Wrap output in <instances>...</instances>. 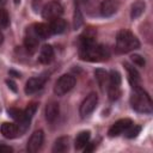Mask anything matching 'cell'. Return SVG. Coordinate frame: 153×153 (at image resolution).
<instances>
[{
	"instance_id": "obj_1",
	"label": "cell",
	"mask_w": 153,
	"mask_h": 153,
	"mask_svg": "<svg viewBox=\"0 0 153 153\" xmlns=\"http://www.w3.org/2000/svg\"><path fill=\"white\" fill-rule=\"evenodd\" d=\"M79 56L84 61L90 62H100L105 61L110 56V50L103 44H97L96 42L88 44H80Z\"/></svg>"
},
{
	"instance_id": "obj_2",
	"label": "cell",
	"mask_w": 153,
	"mask_h": 153,
	"mask_svg": "<svg viewBox=\"0 0 153 153\" xmlns=\"http://www.w3.org/2000/svg\"><path fill=\"white\" fill-rule=\"evenodd\" d=\"M134 92L130 96V104L131 108L137 112L149 114L152 111V100L149 96L142 90L141 86L134 87Z\"/></svg>"
},
{
	"instance_id": "obj_3",
	"label": "cell",
	"mask_w": 153,
	"mask_h": 153,
	"mask_svg": "<svg viewBox=\"0 0 153 153\" xmlns=\"http://www.w3.org/2000/svg\"><path fill=\"white\" fill-rule=\"evenodd\" d=\"M139 39L128 30H121L116 37V49L118 53H129L137 49Z\"/></svg>"
},
{
	"instance_id": "obj_4",
	"label": "cell",
	"mask_w": 153,
	"mask_h": 153,
	"mask_svg": "<svg viewBox=\"0 0 153 153\" xmlns=\"http://www.w3.org/2000/svg\"><path fill=\"white\" fill-rule=\"evenodd\" d=\"M75 85V78L71 74H63L61 75L54 86V92L57 96H63L67 92H69Z\"/></svg>"
},
{
	"instance_id": "obj_5",
	"label": "cell",
	"mask_w": 153,
	"mask_h": 153,
	"mask_svg": "<svg viewBox=\"0 0 153 153\" xmlns=\"http://www.w3.org/2000/svg\"><path fill=\"white\" fill-rule=\"evenodd\" d=\"M62 13H63V7L57 1L48 2L47 5L43 6V10H42L43 18L48 19V20H53L55 18H59V17H61Z\"/></svg>"
},
{
	"instance_id": "obj_6",
	"label": "cell",
	"mask_w": 153,
	"mask_h": 153,
	"mask_svg": "<svg viewBox=\"0 0 153 153\" xmlns=\"http://www.w3.org/2000/svg\"><path fill=\"white\" fill-rule=\"evenodd\" d=\"M98 103V97L96 93H90L81 103L80 105V115L81 117H87L91 112H93V110L96 109Z\"/></svg>"
},
{
	"instance_id": "obj_7",
	"label": "cell",
	"mask_w": 153,
	"mask_h": 153,
	"mask_svg": "<svg viewBox=\"0 0 153 153\" xmlns=\"http://www.w3.org/2000/svg\"><path fill=\"white\" fill-rule=\"evenodd\" d=\"M45 80H47L45 76H35V78L29 79L26 81V85H25V93L26 94H32V93L39 91L44 86Z\"/></svg>"
},
{
	"instance_id": "obj_8",
	"label": "cell",
	"mask_w": 153,
	"mask_h": 153,
	"mask_svg": "<svg viewBox=\"0 0 153 153\" xmlns=\"http://www.w3.org/2000/svg\"><path fill=\"white\" fill-rule=\"evenodd\" d=\"M43 139H44V135H43V131L42 130L33 131V134L30 136V139L27 141V151L31 152V153L37 152L42 147Z\"/></svg>"
},
{
	"instance_id": "obj_9",
	"label": "cell",
	"mask_w": 153,
	"mask_h": 153,
	"mask_svg": "<svg viewBox=\"0 0 153 153\" xmlns=\"http://www.w3.org/2000/svg\"><path fill=\"white\" fill-rule=\"evenodd\" d=\"M131 124V121L129 118H122V120H118L117 122H115L110 129H109V136L111 137H115V136H118L121 134L124 133V130Z\"/></svg>"
},
{
	"instance_id": "obj_10",
	"label": "cell",
	"mask_w": 153,
	"mask_h": 153,
	"mask_svg": "<svg viewBox=\"0 0 153 153\" xmlns=\"http://www.w3.org/2000/svg\"><path fill=\"white\" fill-rule=\"evenodd\" d=\"M120 0H104L100 5V13L103 17H110L117 12Z\"/></svg>"
},
{
	"instance_id": "obj_11",
	"label": "cell",
	"mask_w": 153,
	"mask_h": 153,
	"mask_svg": "<svg viewBox=\"0 0 153 153\" xmlns=\"http://www.w3.org/2000/svg\"><path fill=\"white\" fill-rule=\"evenodd\" d=\"M24 44H25V48H26L27 51L33 53V51L37 49V45H38V37H37L36 33L33 32L32 26H31L30 29H27V31H26V35H25V38H24Z\"/></svg>"
},
{
	"instance_id": "obj_12",
	"label": "cell",
	"mask_w": 153,
	"mask_h": 153,
	"mask_svg": "<svg viewBox=\"0 0 153 153\" xmlns=\"http://www.w3.org/2000/svg\"><path fill=\"white\" fill-rule=\"evenodd\" d=\"M1 134L6 137V139H14L17 137L19 134H20V130H19V127L18 124L16 123H8V122H5L1 124Z\"/></svg>"
},
{
	"instance_id": "obj_13",
	"label": "cell",
	"mask_w": 153,
	"mask_h": 153,
	"mask_svg": "<svg viewBox=\"0 0 153 153\" xmlns=\"http://www.w3.org/2000/svg\"><path fill=\"white\" fill-rule=\"evenodd\" d=\"M54 59V49L49 44H44L41 48L39 55H38V61L43 65H49Z\"/></svg>"
},
{
	"instance_id": "obj_14",
	"label": "cell",
	"mask_w": 153,
	"mask_h": 153,
	"mask_svg": "<svg viewBox=\"0 0 153 153\" xmlns=\"http://www.w3.org/2000/svg\"><path fill=\"white\" fill-rule=\"evenodd\" d=\"M50 31L51 33H55V35H60V33H63L67 29V23L65 19H62L61 17L59 18H55L53 20H50Z\"/></svg>"
},
{
	"instance_id": "obj_15",
	"label": "cell",
	"mask_w": 153,
	"mask_h": 153,
	"mask_svg": "<svg viewBox=\"0 0 153 153\" xmlns=\"http://www.w3.org/2000/svg\"><path fill=\"white\" fill-rule=\"evenodd\" d=\"M60 114V108L56 102H50L45 106V118L49 122H54Z\"/></svg>"
},
{
	"instance_id": "obj_16",
	"label": "cell",
	"mask_w": 153,
	"mask_h": 153,
	"mask_svg": "<svg viewBox=\"0 0 153 153\" xmlns=\"http://www.w3.org/2000/svg\"><path fill=\"white\" fill-rule=\"evenodd\" d=\"M32 29H33V32L36 33V36L38 37V39H47L51 35V31H50L49 25H47L44 23L35 24L32 26Z\"/></svg>"
},
{
	"instance_id": "obj_17",
	"label": "cell",
	"mask_w": 153,
	"mask_h": 153,
	"mask_svg": "<svg viewBox=\"0 0 153 153\" xmlns=\"http://www.w3.org/2000/svg\"><path fill=\"white\" fill-rule=\"evenodd\" d=\"M124 66H126V69L128 72V76H129V81H130L131 87L134 88V87L140 86V76H139V73L136 72V69L128 63H124Z\"/></svg>"
},
{
	"instance_id": "obj_18",
	"label": "cell",
	"mask_w": 153,
	"mask_h": 153,
	"mask_svg": "<svg viewBox=\"0 0 153 153\" xmlns=\"http://www.w3.org/2000/svg\"><path fill=\"white\" fill-rule=\"evenodd\" d=\"M90 136H91V133L88 130H84V131H80L78 134V136L75 137V148L76 149H82L87 142L90 141Z\"/></svg>"
},
{
	"instance_id": "obj_19",
	"label": "cell",
	"mask_w": 153,
	"mask_h": 153,
	"mask_svg": "<svg viewBox=\"0 0 153 153\" xmlns=\"http://www.w3.org/2000/svg\"><path fill=\"white\" fill-rule=\"evenodd\" d=\"M68 143H69V139L67 136H61L55 141V145L53 147V152H57V153H62L66 152L68 149Z\"/></svg>"
},
{
	"instance_id": "obj_20",
	"label": "cell",
	"mask_w": 153,
	"mask_h": 153,
	"mask_svg": "<svg viewBox=\"0 0 153 153\" xmlns=\"http://www.w3.org/2000/svg\"><path fill=\"white\" fill-rule=\"evenodd\" d=\"M145 11V2L143 1H135L131 5V12H130V17L131 19H136L139 18Z\"/></svg>"
},
{
	"instance_id": "obj_21",
	"label": "cell",
	"mask_w": 153,
	"mask_h": 153,
	"mask_svg": "<svg viewBox=\"0 0 153 153\" xmlns=\"http://www.w3.org/2000/svg\"><path fill=\"white\" fill-rule=\"evenodd\" d=\"M94 37H96V31L93 30V27H88L84 31V33L80 36V44H88V43H93L94 42Z\"/></svg>"
},
{
	"instance_id": "obj_22",
	"label": "cell",
	"mask_w": 153,
	"mask_h": 153,
	"mask_svg": "<svg viewBox=\"0 0 153 153\" xmlns=\"http://www.w3.org/2000/svg\"><path fill=\"white\" fill-rule=\"evenodd\" d=\"M121 85V74L117 71H111L109 74L108 87H120Z\"/></svg>"
},
{
	"instance_id": "obj_23",
	"label": "cell",
	"mask_w": 153,
	"mask_h": 153,
	"mask_svg": "<svg viewBox=\"0 0 153 153\" xmlns=\"http://www.w3.org/2000/svg\"><path fill=\"white\" fill-rule=\"evenodd\" d=\"M94 74H96V79H97V81H98V84H99V86L103 88L105 85H108V80H109V74L104 71V69H97L96 72H94Z\"/></svg>"
},
{
	"instance_id": "obj_24",
	"label": "cell",
	"mask_w": 153,
	"mask_h": 153,
	"mask_svg": "<svg viewBox=\"0 0 153 153\" xmlns=\"http://www.w3.org/2000/svg\"><path fill=\"white\" fill-rule=\"evenodd\" d=\"M140 130H141V127H140V126H135V124L131 123V124L124 130V135H126V137H128V139H134V137H136V136L139 135Z\"/></svg>"
},
{
	"instance_id": "obj_25",
	"label": "cell",
	"mask_w": 153,
	"mask_h": 153,
	"mask_svg": "<svg viewBox=\"0 0 153 153\" xmlns=\"http://www.w3.org/2000/svg\"><path fill=\"white\" fill-rule=\"evenodd\" d=\"M8 24H10V16L7 11L4 8H0V27L5 29L8 26Z\"/></svg>"
},
{
	"instance_id": "obj_26",
	"label": "cell",
	"mask_w": 153,
	"mask_h": 153,
	"mask_svg": "<svg viewBox=\"0 0 153 153\" xmlns=\"http://www.w3.org/2000/svg\"><path fill=\"white\" fill-rule=\"evenodd\" d=\"M36 109H37V104L32 103V104H30V105L24 110L25 117H26L29 121H31V118L33 117V115H35V112H36Z\"/></svg>"
},
{
	"instance_id": "obj_27",
	"label": "cell",
	"mask_w": 153,
	"mask_h": 153,
	"mask_svg": "<svg viewBox=\"0 0 153 153\" xmlns=\"http://www.w3.org/2000/svg\"><path fill=\"white\" fill-rule=\"evenodd\" d=\"M131 61L134 62V65H136V66H139V67H143L145 66V60H143V57L142 56H140V55H133L131 56Z\"/></svg>"
},
{
	"instance_id": "obj_28",
	"label": "cell",
	"mask_w": 153,
	"mask_h": 153,
	"mask_svg": "<svg viewBox=\"0 0 153 153\" xmlns=\"http://www.w3.org/2000/svg\"><path fill=\"white\" fill-rule=\"evenodd\" d=\"M42 5V0H32V7L35 11H37Z\"/></svg>"
},
{
	"instance_id": "obj_29",
	"label": "cell",
	"mask_w": 153,
	"mask_h": 153,
	"mask_svg": "<svg viewBox=\"0 0 153 153\" xmlns=\"http://www.w3.org/2000/svg\"><path fill=\"white\" fill-rule=\"evenodd\" d=\"M12 147L6 146V145H0V152H12Z\"/></svg>"
},
{
	"instance_id": "obj_30",
	"label": "cell",
	"mask_w": 153,
	"mask_h": 153,
	"mask_svg": "<svg viewBox=\"0 0 153 153\" xmlns=\"http://www.w3.org/2000/svg\"><path fill=\"white\" fill-rule=\"evenodd\" d=\"M7 85H8V87H11V88H12V90H13L14 92L17 91V87H16V84H14V82H13L12 80H7Z\"/></svg>"
},
{
	"instance_id": "obj_31",
	"label": "cell",
	"mask_w": 153,
	"mask_h": 153,
	"mask_svg": "<svg viewBox=\"0 0 153 153\" xmlns=\"http://www.w3.org/2000/svg\"><path fill=\"white\" fill-rule=\"evenodd\" d=\"M2 41H4V36H2V33L0 32V44L2 43Z\"/></svg>"
},
{
	"instance_id": "obj_32",
	"label": "cell",
	"mask_w": 153,
	"mask_h": 153,
	"mask_svg": "<svg viewBox=\"0 0 153 153\" xmlns=\"http://www.w3.org/2000/svg\"><path fill=\"white\" fill-rule=\"evenodd\" d=\"M82 1H86V0H82Z\"/></svg>"
},
{
	"instance_id": "obj_33",
	"label": "cell",
	"mask_w": 153,
	"mask_h": 153,
	"mask_svg": "<svg viewBox=\"0 0 153 153\" xmlns=\"http://www.w3.org/2000/svg\"><path fill=\"white\" fill-rule=\"evenodd\" d=\"M0 2H1V0H0Z\"/></svg>"
}]
</instances>
